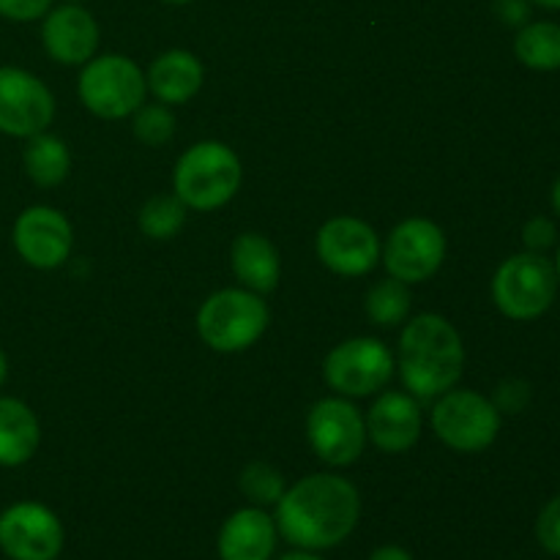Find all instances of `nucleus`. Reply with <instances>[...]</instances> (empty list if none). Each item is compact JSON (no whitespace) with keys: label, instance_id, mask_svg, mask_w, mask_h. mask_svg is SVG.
Instances as JSON below:
<instances>
[{"label":"nucleus","instance_id":"f257e3e1","mask_svg":"<svg viewBox=\"0 0 560 560\" xmlns=\"http://www.w3.org/2000/svg\"><path fill=\"white\" fill-rule=\"evenodd\" d=\"M273 520L279 536L295 550H331L359 525L361 495L345 476L312 474L284 490Z\"/></svg>","mask_w":560,"mask_h":560},{"label":"nucleus","instance_id":"f03ea898","mask_svg":"<svg viewBox=\"0 0 560 560\" xmlns=\"http://www.w3.org/2000/svg\"><path fill=\"white\" fill-rule=\"evenodd\" d=\"M397 370L405 392L416 399H438L463 377L465 345L454 323L443 315L424 312L405 323L399 334Z\"/></svg>","mask_w":560,"mask_h":560},{"label":"nucleus","instance_id":"7ed1b4c3","mask_svg":"<svg viewBox=\"0 0 560 560\" xmlns=\"http://www.w3.org/2000/svg\"><path fill=\"white\" fill-rule=\"evenodd\" d=\"M241 178L238 153L219 140H202L175 162L173 191L189 211H217L238 195Z\"/></svg>","mask_w":560,"mask_h":560},{"label":"nucleus","instance_id":"20e7f679","mask_svg":"<svg viewBox=\"0 0 560 560\" xmlns=\"http://www.w3.org/2000/svg\"><path fill=\"white\" fill-rule=\"evenodd\" d=\"M268 323V304L246 288L217 290L197 312V334L217 353H244L266 334Z\"/></svg>","mask_w":560,"mask_h":560},{"label":"nucleus","instance_id":"39448f33","mask_svg":"<svg viewBox=\"0 0 560 560\" xmlns=\"http://www.w3.org/2000/svg\"><path fill=\"white\" fill-rule=\"evenodd\" d=\"M558 273L552 260L536 252L506 257L492 277V301L509 320L530 323L550 312L558 295Z\"/></svg>","mask_w":560,"mask_h":560},{"label":"nucleus","instance_id":"423d86ee","mask_svg":"<svg viewBox=\"0 0 560 560\" xmlns=\"http://www.w3.org/2000/svg\"><path fill=\"white\" fill-rule=\"evenodd\" d=\"M77 93L96 118L120 120L145 104V71L126 55H93L80 71Z\"/></svg>","mask_w":560,"mask_h":560},{"label":"nucleus","instance_id":"0eeeda50","mask_svg":"<svg viewBox=\"0 0 560 560\" xmlns=\"http://www.w3.org/2000/svg\"><path fill=\"white\" fill-rule=\"evenodd\" d=\"M432 432L459 454L487 452L501 432V410L470 388H448L432 405Z\"/></svg>","mask_w":560,"mask_h":560},{"label":"nucleus","instance_id":"6e6552de","mask_svg":"<svg viewBox=\"0 0 560 560\" xmlns=\"http://www.w3.org/2000/svg\"><path fill=\"white\" fill-rule=\"evenodd\" d=\"M397 361L392 348L377 337H353L339 342L323 364L328 388L339 397L359 399L381 394L394 377Z\"/></svg>","mask_w":560,"mask_h":560},{"label":"nucleus","instance_id":"1a4fd4ad","mask_svg":"<svg viewBox=\"0 0 560 560\" xmlns=\"http://www.w3.org/2000/svg\"><path fill=\"white\" fill-rule=\"evenodd\" d=\"M306 438L317 457L331 468H348L366 448L364 413L348 397H326L306 416Z\"/></svg>","mask_w":560,"mask_h":560},{"label":"nucleus","instance_id":"9d476101","mask_svg":"<svg viewBox=\"0 0 560 560\" xmlns=\"http://www.w3.org/2000/svg\"><path fill=\"white\" fill-rule=\"evenodd\" d=\"M381 260L388 277L405 284H421L441 271L446 260V233L432 219L410 217L392 230Z\"/></svg>","mask_w":560,"mask_h":560},{"label":"nucleus","instance_id":"9b49d317","mask_svg":"<svg viewBox=\"0 0 560 560\" xmlns=\"http://www.w3.org/2000/svg\"><path fill=\"white\" fill-rule=\"evenodd\" d=\"M63 523L49 506L22 501L0 514V550L11 560H58L63 552Z\"/></svg>","mask_w":560,"mask_h":560},{"label":"nucleus","instance_id":"f8f14e48","mask_svg":"<svg viewBox=\"0 0 560 560\" xmlns=\"http://www.w3.org/2000/svg\"><path fill=\"white\" fill-rule=\"evenodd\" d=\"M52 118V91L31 71L0 66V135L27 140L47 131Z\"/></svg>","mask_w":560,"mask_h":560},{"label":"nucleus","instance_id":"ddd939ff","mask_svg":"<svg viewBox=\"0 0 560 560\" xmlns=\"http://www.w3.org/2000/svg\"><path fill=\"white\" fill-rule=\"evenodd\" d=\"M381 235L355 217H334L317 230L315 255L339 277H364L381 262Z\"/></svg>","mask_w":560,"mask_h":560},{"label":"nucleus","instance_id":"4468645a","mask_svg":"<svg viewBox=\"0 0 560 560\" xmlns=\"http://www.w3.org/2000/svg\"><path fill=\"white\" fill-rule=\"evenodd\" d=\"M14 249L22 260L38 271H55L63 266L74 246L71 222L52 206H31L16 217Z\"/></svg>","mask_w":560,"mask_h":560},{"label":"nucleus","instance_id":"2eb2a0df","mask_svg":"<svg viewBox=\"0 0 560 560\" xmlns=\"http://www.w3.org/2000/svg\"><path fill=\"white\" fill-rule=\"evenodd\" d=\"M42 44L60 66H85L98 49V22L82 3H63L42 16Z\"/></svg>","mask_w":560,"mask_h":560},{"label":"nucleus","instance_id":"dca6fc26","mask_svg":"<svg viewBox=\"0 0 560 560\" xmlns=\"http://www.w3.org/2000/svg\"><path fill=\"white\" fill-rule=\"evenodd\" d=\"M366 438L386 454H405L419 443L424 416L408 392H383L366 410Z\"/></svg>","mask_w":560,"mask_h":560},{"label":"nucleus","instance_id":"f3484780","mask_svg":"<svg viewBox=\"0 0 560 560\" xmlns=\"http://www.w3.org/2000/svg\"><path fill=\"white\" fill-rule=\"evenodd\" d=\"M277 520L266 509L246 506L224 520L217 550L222 560H271L277 552Z\"/></svg>","mask_w":560,"mask_h":560},{"label":"nucleus","instance_id":"a211bd4d","mask_svg":"<svg viewBox=\"0 0 560 560\" xmlns=\"http://www.w3.org/2000/svg\"><path fill=\"white\" fill-rule=\"evenodd\" d=\"M202 80H206V69H202L200 58L186 52V49L162 52L145 74L148 91L156 96V102L167 104V107L191 102L200 93Z\"/></svg>","mask_w":560,"mask_h":560},{"label":"nucleus","instance_id":"6ab92c4d","mask_svg":"<svg viewBox=\"0 0 560 560\" xmlns=\"http://www.w3.org/2000/svg\"><path fill=\"white\" fill-rule=\"evenodd\" d=\"M230 262H233V273L241 288L257 295H268L277 290L282 260H279V249L273 246V241L266 235L241 233L230 249Z\"/></svg>","mask_w":560,"mask_h":560},{"label":"nucleus","instance_id":"aec40b11","mask_svg":"<svg viewBox=\"0 0 560 560\" xmlns=\"http://www.w3.org/2000/svg\"><path fill=\"white\" fill-rule=\"evenodd\" d=\"M42 443V424L31 405L16 397H0V468L31 463Z\"/></svg>","mask_w":560,"mask_h":560},{"label":"nucleus","instance_id":"412c9836","mask_svg":"<svg viewBox=\"0 0 560 560\" xmlns=\"http://www.w3.org/2000/svg\"><path fill=\"white\" fill-rule=\"evenodd\" d=\"M22 164H25L27 178L42 189H52L69 178L71 170V153L60 137L47 135H33L27 137L25 151H22Z\"/></svg>","mask_w":560,"mask_h":560},{"label":"nucleus","instance_id":"4be33fe9","mask_svg":"<svg viewBox=\"0 0 560 560\" xmlns=\"http://www.w3.org/2000/svg\"><path fill=\"white\" fill-rule=\"evenodd\" d=\"M514 55L530 71L560 69V25L558 22H528L514 36Z\"/></svg>","mask_w":560,"mask_h":560},{"label":"nucleus","instance_id":"5701e85b","mask_svg":"<svg viewBox=\"0 0 560 560\" xmlns=\"http://www.w3.org/2000/svg\"><path fill=\"white\" fill-rule=\"evenodd\" d=\"M410 304H413L410 284L399 282V279L394 277L375 282L364 295L366 317L381 328H394L399 326V323H408Z\"/></svg>","mask_w":560,"mask_h":560},{"label":"nucleus","instance_id":"b1692460","mask_svg":"<svg viewBox=\"0 0 560 560\" xmlns=\"http://www.w3.org/2000/svg\"><path fill=\"white\" fill-rule=\"evenodd\" d=\"M186 217H189V208L173 191V195H153L137 213V224L148 238L170 241L184 230Z\"/></svg>","mask_w":560,"mask_h":560},{"label":"nucleus","instance_id":"393cba45","mask_svg":"<svg viewBox=\"0 0 560 560\" xmlns=\"http://www.w3.org/2000/svg\"><path fill=\"white\" fill-rule=\"evenodd\" d=\"M241 492H244L246 501L252 506H277L279 498L284 495V479L273 465L268 463H249L244 470H241V479H238Z\"/></svg>","mask_w":560,"mask_h":560},{"label":"nucleus","instance_id":"a878e982","mask_svg":"<svg viewBox=\"0 0 560 560\" xmlns=\"http://www.w3.org/2000/svg\"><path fill=\"white\" fill-rule=\"evenodd\" d=\"M175 115L167 104H142L135 113V137L148 148H162L173 140Z\"/></svg>","mask_w":560,"mask_h":560},{"label":"nucleus","instance_id":"bb28decb","mask_svg":"<svg viewBox=\"0 0 560 560\" xmlns=\"http://www.w3.org/2000/svg\"><path fill=\"white\" fill-rule=\"evenodd\" d=\"M536 539L550 556L560 558V495L541 509L539 520H536Z\"/></svg>","mask_w":560,"mask_h":560},{"label":"nucleus","instance_id":"cd10ccee","mask_svg":"<svg viewBox=\"0 0 560 560\" xmlns=\"http://www.w3.org/2000/svg\"><path fill=\"white\" fill-rule=\"evenodd\" d=\"M495 408L503 413H523L530 402V386L520 377H509L501 386L495 388V397H492Z\"/></svg>","mask_w":560,"mask_h":560},{"label":"nucleus","instance_id":"c85d7f7f","mask_svg":"<svg viewBox=\"0 0 560 560\" xmlns=\"http://www.w3.org/2000/svg\"><path fill=\"white\" fill-rule=\"evenodd\" d=\"M558 241V230L552 224V219L547 217H534L525 222L523 228V244L525 252H536V255H545L552 244Z\"/></svg>","mask_w":560,"mask_h":560},{"label":"nucleus","instance_id":"c756f323","mask_svg":"<svg viewBox=\"0 0 560 560\" xmlns=\"http://www.w3.org/2000/svg\"><path fill=\"white\" fill-rule=\"evenodd\" d=\"M52 9V0H0V16L11 22H36Z\"/></svg>","mask_w":560,"mask_h":560},{"label":"nucleus","instance_id":"7c9ffc66","mask_svg":"<svg viewBox=\"0 0 560 560\" xmlns=\"http://www.w3.org/2000/svg\"><path fill=\"white\" fill-rule=\"evenodd\" d=\"M530 0H492V11L509 27H523L530 22Z\"/></svg>","mask_w":560,"mask_h":560},{"label":"nucleus","instance_id":"2f4dec72","mask_svg":"<svg viewBox=\"0 0 560 560\" xmlns=\"http://www.w3.org/2000/svg\"><path fill=\"white\" fill-rule=\"evenodd\" d=\"M370 560H413V556L399 545H383L372 552Z\"/></svg>","mask_w":560,"mask_h":560},{"label":"nucleus","instance_id":"473e14b6","mask_svg":"<svg viewBox=\"0 0 560 560\" xmlns=\"http://www.w3.org/2000/svg\"><path fill=\"white\" fill-rule=\"evenodd\" d=\"M279 560H323V558L312 550H293V552H284Z\"/></svg>","mask_w":560,"mask_h":560},{"label":"nucleus","instance_id":"72a5a7b5","mask_svg":"<svg viewBox=\"0 0 560 560\" xmlns=\"http://www.w3.org/2000/svg\"><path fill=\"white\" fill-rule=\"evenodd\" d=\"M5 381H9V359H5V353L0 350V388L5 386Z\"/></svg>","mask_w":560,"mask_h":560},{"label":"nucleus","instance_id":"f704fd0d","mask_svg":"<svg viewBox=\"0 0 560 560\" xmlns=\"http://www.w3.org/2000/svg\"><path fill=\"white\" fill-rule=\"evenodd\" d=\"M550 202L552 208H556V213L560 217V178L552 184V191H550Z\"/></svg>","mask_w":560,"mask_h":560},{"label":"nucleus","instance_id":"c9c22d12","mask_svg":"<svg viewBox=\"0 0 560 560\" xmlns=\"http://www.w3.org/2000/svg\"><path fill=\"white\" fill-rule=\"evenodd\" d=\"M534 5H541V9H550V11H560V0H530Z\"/></svg>","mask_w":560,"mask_h":560},{"label":"nucleus","instance_id":"e433bc0d","mask_svg":"<svg viewBox=\"0 0 560 560\" xmlns=\"http://www.w3.org/2000/svg\"><path fill=\"white\" fill-rule=\"evenodd\" d=\"M552 266H556V273H558V282H560V246H558V255H556V260H552Z\"/></svg>","mask_w":560,"mask_h":560},{"label":"nucleus","instance_id":"4c0bfd02","mask_svg":"<svg viewBox=\"0 0 560 560\" xmlns=\"http://www.w3.org/2000/svg\"><path fill=\"white\" fill-rule=\"evenodd\" d=\"M164 3H170V5H186V3H191V0H164Z\"/></svg>","mask_w":560,"mask_h":560},{"label":"nucleus","instance_id":"58836bf2","mask_svg":"<svg viewBox=\"0 0 560 560\" xmlns=\"http://www.w3.org/2000/svg\"><path fill=\"white\" fill-rule=\"evenodd\" d=\"M63 3H85V0H63Z\"/></svg>","mask_w":560,"mask_h":560}]
</instances>
